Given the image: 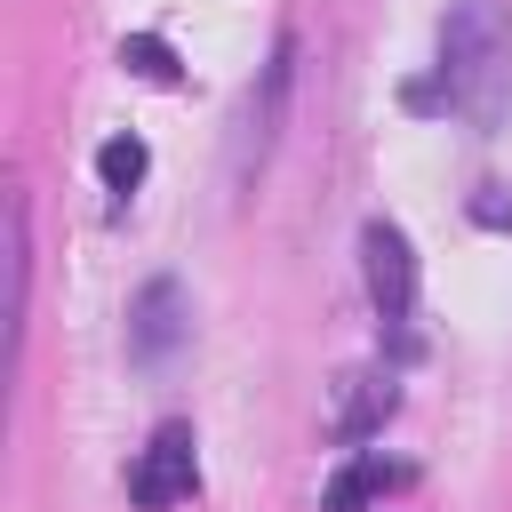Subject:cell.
Listing matches in <instances>:
<instances>
[{
  "mask_svg": "<svg viewBox=\"0 0 512 512\" xmlns=\"http://www.w3.org/2000/svg\"><path fill=\"white\" fill-rule=\"evenodd\" d=\"M192 336V296H184V280H144L136 288V304H128V352L136 360H168L176 344Z\"/></svg>",
  "mask_w": 512,
  "mask_h": 512,
  "instance_id": "4",
  "label": "cell"
},
{
  "mask_svg": "<svg viewBox=\"0 0 512 512\" xmlns=\"http://www.w3.org/2000/svg\"><path fill=\"white\" fill-rule=\"evenodd\" d=\"M192 488H200V440H192V424L176 416V424H160V432L144 440V456H136V472H128V496H136L144 512H176Z\"/></svg>",
  "mask_w": 512,
  "mask_h": 512,
  "instance_id": "3",
  "label": "cell"
},
{
  "mask_svg": "<svg viewBox=\"0 0 512 512\" xmlns=\"http://www.w3.org/2000/svg\"><path fill=\"white\" fill-rule=\"evenodd\" d=\"M144 168H152V152H144V136H104L96 144V176H104V192H136L144 184Z\"/></svg>",
  "mask_w": 512,
  "mask_h": 512,
  "instance_id": "10",
  "label": "cell"
},
{
  "mask_svg": "<svg viewBox=\"0 0 512 512\" xmlns=\"http://www.w3.org/2000/svg\"><path fill=\"white\" fill-rule=\"evenodd\" d=\"M288 80H296V40H280V48H272V64H264V96H248V120H240V176L272 152V128H280Z\"/></svg>",
  "mask_w": 512,
  "mask_h": 512,
  "instance_id": "5",
  "label": "cell"
},
{
  "mask_svg": "<svg viewBox=\"0 0 512 512\" xmlns=\"http://www.w3.org/2000/svg\"><path fill=\"white\" fill-rule=\"evenodd\" d=\"M472 224L512 232V184H480V192H472Z\"/></svg>",
  "mask_w": 512,
  "mask_h": 512,
  "instance_id": "11",
  "label": "cell"
},
{
  "mask_svg": "<svg viewBox=\"0 0 512 512\" xmlns=\"http://www.w3.org/2000/svg\"><path fill=\"white\" fill-rule=\"evenodd\" d=\"M408 480V464H384L376 448H352V464L328 480V496H320V512H368V504H384L392 488Z\"/></svg>",
  "mask_w": 512,
  "mask_h": 512,
  "instance_id": "7",
  "label": "cell"
},
{
  "mask_svg": "<svg viewBox=\"0 0 512 512\" xmlns=\"http://www.w3.org/2000/svg\"><path fill=\"white\" fill-rule=\"evenodd\" d=\"M360 280H368V304H376V320L408 344V320H416V248H408V232L400 224H360Z\"/></svg>",
  "mask_w": 512,
  "mask_h": 512,
  "instance_id": "2",
  "label": "cell"
},
{
  "mask_svg": "<svg viewBox=\"0 0 512 512\" xmlns=\"http://www.w3.org/2000/svg\"><path fill=\"white\" fill-rule=\"evenodd\" d=\"M120 72L144 80V88H176V80H184V64H176V48H168L160 32H128V40H120Z\"/></svg>",
  "mask_w": 512,
  "mask_h": 512,
  "instance_id": "9",
  "label": "cell"
},
{
  "mask_svg": "<svg viewBox=\"0 0 512 512\" xmlns=\"http://www.w3.org/2000/svg\"><path fill=\"white\" fill-rule=\"evenodd\" d=\"M440 96L480 136L504 128V112H512V16H504V0H456L440 16Z\"/></svg>",
  "mask_w": 512,
  "mask_h": 512,
  "instance_id": "1",
  "label": "cell"
},
{
  "mask_svg": "<svg viewBox=\"0 0 512 512\" xmlns=\"http://www.w3.org/2000/svg\"><path fill=\"white\" fill-rule=\"evenodd\" d=\"M392 400H400V384H392L384 368L344 376V400H336V440H344V448L376 440V432H384V416H392Z\"/></svg>",
  "mask_w": 512,
  "mask_h": 512,
  "instance_id": "6",
  "label": "cell"
},
{
  "mask_svg": "<svg viewBox=\"0 0 512 512\" xmlns=\"http://www.w3.org/2000/svg\"><path fill=\"white\" fill-rule=\"evenodd\" d=\"M24 288H32V208L8 192V344H24Z\"/></svg>",
  "mask_w": 512,
  "mask_h": 512,
  "instance_id": "8",
  "label": "cell"
}]
</instances>
